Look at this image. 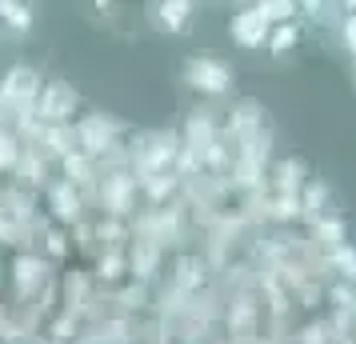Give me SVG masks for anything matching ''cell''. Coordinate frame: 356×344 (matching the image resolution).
Segmentation results:
<instances>
[{
  "mask_svg": "<svg viewBox=\"0 0 356 344\" xmlns=\"http://www.w3.org/2000/svg\"><path fill=\"white\" fill-rule=\"evenodd\" d=\"M184 84L200 97H225L236 84V72L220 56H188L184 60Z\"/></svg>",
  "mask_w": 356,
  "mask_h": 344,
  "instance_id": "6da1fadb",
  "label": "cell"
},
{
  "mask_svg": "<svg viewBox=\"0 0 356 344\" xmlns=\"http://www.w3.org/2000/svg\"><path fill=\"white\" fill-rule=\"evenodd\" d=\"M268 33H273V24L260 17L252 4L241 8V13H232V20H228V36H232L241 49H264V44H268Z\"/></svg>",
  "mask_w": 356,
  "mask_h": 344,
  "instance_id": "7a4b0ae2",
  "label": "cell"
},
{
  "mask_svg": "<svg viewBox=\"0 0 356 344\" xmlns=\"http://www.w3.org/2000/svg\"><path fill=\"white\" fill-rule=\"evenodd\" d=\"M152 13V24L161 28V33H168V36H180L188 24H193V4L188 0H161V4H152L148 8Z\"/></svg>",
  "mask_w": 356,
  "mask_h": 344,
  "instance_id": "3957f363",
  "label": "cell"
},
{
  "mask_svg": "<svg viewBox=\"0 0 356 344\" xmlns=\"http://www.w3.org/2000/svg\"><path fill=\"white\" fill-rule=\"evenodd\" d=\"M72 104H76V97H72V88H68L65 81H52L40 88V116L44 120H60V116L72 113Z\"/></svg>",
  "mask_w": 356,
  "mask_h": 344,
  "instance_id": "277c9868",
  "label": "cell"
},
{
  "mask_svg": "<svg viewBox=\"0 0 356 344\" xmlns=\"http://www.w3.org/2000/svg\"><path fill=\"white\" fill-rule=\"evenodd\" d=\"M33 97H40V76L29 65L8 68V76H4V100H33Z\"/></svg>",
  "mask_w": 356,
  "mask_h": 344,
  "instance_id": "5b68a950",
  "label": "cell"
},
{
  "mask_svg": "<svg viewBox=\"0 0 356 344\" xmlns=\"http://www.w3.org/2000/svg\"><path fill=\"white\" fill-rule=\"evenodd\" d=\"M0 24L13 36H24L36 24V13L29 4H20V0H0Z\"/></svg>",
  "mask_w": 356,
  "mask_h": 344,
  "instance_id": "8992f818",
  "label": "cell"
},
{
  "mask_svg": "<svg viewBox=\"0 0 356 344\" xmlns=\"http://www.w3.org/2000/svg\"><path fill=\"white\" fill-rule=\"evenodd\" d=\"M296 44H300V20H289V24H276L273 33H268V44H264V49L280 60V56H289Z\"/></svg>",
  "mask_w": 356,
  "mask_h": 344,
  "instance_id": "52a82bcc",
  "label": "cell"
},
{
  "mask_svg": "<svg viewBox=\"0 0 356 344\" xmlns=\"http://www.w3.org/2000/svg\"><path fill=\"white\" fill-rule=\"evenodd\" d=\"M252 8H257L260 17L268 20V24H289L292 17H296V13H300V8H296V4H292V0H260V4H252Z\"/></svg>",
  "mask_w": 356,
  "mask_h": 344,
  "instance_id": "ba28073f",
  "label": "cell"
},
{
  "mask_svg": "<svg viewBox=\"0 0 356 344\" xmlns=\"http://www.w3.org/2000/svg\"><path fill=\"white\" fill-rule=\"evenodd\" d=\"M340 44H344V49H348V56L356 60V13L340 17Z\"/></svg>",
  "mask_w": 356,
  "mask_h": 344,
  "instance_id": "9c48e42d",
  "label": "cell"
},
{
  "mask_svg": "<svg viewBox=\"0 0 356 344\" xmlns=\"http://www.w3.org/2000/svg\"><path fill=\"white\" fill-rule=\"evenodd\" d=\"M49 140H52V148H56V152H68V132L65 129H52Z\"/></svg>",
  "mask_w": 356,
  "mask_h": 344,
  "instance_id": "30bf717a",
  "label": "cell"
},
{
  "mask_svg": "<svg viewBox=\"0 0 356 344\" xmlns=\"http://www.w3.org/2000/svg\"><path fill=\"white\" fill-rule=\"evenodd\" d=\"M353 65H356V60H353Z\"/></svg>",
  "mask_w": 356,
  "mask_h": 344,
  "instance_id": "8fae6325",
  "label": "cell"
}]
</instances>
